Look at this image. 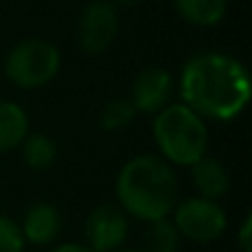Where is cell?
Returning <instances> with one entry per match:
<instances>
[{
	"label": "cell",
	"instance_id": "obj_19",
	"mask_svg": "<svg viewBox=\"0 0 252 252\" xmlns=\"http://www.w3.org/2000/svg\"><path fill=\"white\" fill-rule=\"evenodd\" d=\"M139 0H115V4H122V7H133V4H137Z\"/></svg>",
	"mask_w": 252,
	"mask_h": 252
},
{
	"label": "cell",
	"instance_id": "obj_20",
	"mask_svg": "<svg viewBox=\"0 0 252 252\" xmlns=\"http://www.w3.org/2000/svg\"><path fill=\"white\" fill-rule=\"evenodd\" d=\"M113 252H142V250H137V248H118Z\"/></svg>",
	"mask_w": 252,
	"mask_h": 252
},
{
	"label": "cell",
	"instance_id": "obj_16",
	"mask_svg": "<svg viewBox=\"0 0 252 252\" xmlns=\"http://www.w3.org/2000/svg\"><path fill=\"white\" fill-rule=\"evenodd\" d=\"M25 237L13 219L0 215V252H22Z\"/></svg>",
	"mask_w": 252,
	"mask_h": 252
},
{
	"label": "cell",
	"instance_id": "obj_9",
	"mask_svg": "<svg viewBox=\"0 0 252 252\" xmlns=\"http://www.w3.org/2000/svg\"><path fill=\"white\" fill-rule=\"evenodd\" d=\"M60 213L51 204H35L27 210L25 221H22V237L35 246H47L56 241L60 232Z\"/></svg>",
	"mask_w": 252,
	"mask_h": 252
},
{
	"label": "cell",
	"instance_id": "obj_18",
	"mask_svg": "<svg viewBox=\"0 0 252 252\" xmlns=\"http://www.w3.org/2000/svg\"><path fill=\"white\" fill-rule=\"evenodd\" d=\"M51 252H93V250L87 248V246H80V244H62V246H58V248H53Z\"/></svg>",
	"mask_w": 252,
	"mask_h": 252
},
{
	"label": "cell",
	"instance_id": "obj_3",
	"mask_svg": "<svg viewBox=\"0 0 252 252\" xmlns=\"http://www.w3.org/2000/svg\"><path fill=\"white\" fill-rule=\"evenodd\" d=\"M153 135L161 155L179 166H192L206 157L208 130L199 115L186 104H170L157 113Z\"/></svg>",
	"mask_w": 252,
	"mask_h": 252
},
{
	"label": "cell",
	"instance_id": "obj_8",
	"mask_svg": "<svg viewBox=\"0 0 252 252\" xmlns=\"http://www.w3.org/2000/svg\"><path fill=\"white\" fill-rule=\"evenodd\" d=\"M170 91H173V82L170 75L161 69H144L137 75L133 84V102L135 111L142 113H159L166 104H168Z\"/></svg>",
	"mask_w": 252,
	"mask_h": 252
},
{
	"label": "cell",
	"instance_id": "obj_10",
	"mask_svg": "<svg viewBox=\"0 0 252 252\" xmlns=\"http://www.w3.org/2000/svg\"><path fill=\"white\" fill-rule=\"evenodd\" d=\"M190 168H192L195 188L199 190V195L204 197V199L217 201L219 197H223L228 192L230 179H228L226 168H223L217 159H213V157H201Z\"/></svg>",
	"mask_w": 252,
	"mask_h": 252
},
{
	"label": "cell",
	"instance_id": "obj_12",
	"mask_svg": "<svg viewBox=\"0 0 252 252\" xmlns=\"http://www.w3.org/2000/svg\"><path fill=\"white\" fill-rule=\"evenodd\" d=\"M177 13L184 20L199 27L217 25L226 16V0H173Z\"/></svg>",
	"mask_w": 252,
	"mask_h": 252
},
{
	"label": "cell",
	"instance_id": "obj_17",
	"mask_svg": "<svg viewBox=\"0 0 252 252\" xmlns=\"http://www.w3.org/2000/svg\"><path fill=\"white\" fill-rule=\"evenodd\" d=\"M239 248H241V252H252V217H250V215L244 219V223H241Z\"/></svg>",
	"mask_w": 252,
	"mask_h": 252
},
{
	"label": "cell",
	"instance_id": "obj_4",
	"mask_svg": "<svg viewBox=\"0 0 252 252\" xmlns=\"http://www.w3.org/2000/svg\"><path fill=\"white\" fill-rule=\"evenodd\" d=\"M60 69V53L51 42L25 40L7 58V75L22 89H35L51 82Z\"/></svg>",
	"mask_w": 252,
	"mask_h": 252
},
{
	"label": "cell",
	"instance_id": "obj_1",
	"mask_svg": "<svg viewBox=\"0 0 252 252\" xmlns=\"http://www.w3.org/2000/svg\"><path fill=\"white\" fill-rule=\"evenodd\" d=\"M182 100L199 118L232 120L250 100V78L239 60L223 53H199L182 69Z\"/></svg>",
	"mask_w": 252,
	"mask_h": 252
},
{
	"label": "cell",
	"instance_id": "obj_5",
	"mask_svg": "<svg viewBox=\"0 0 252 252\" xmlns=\"http://www.w3.org/2000/svg\"><path fill=\"white\" fill-rule=\"evenodd\" d=\"M173 226L179 237H186L195 244H210L219 239L226 230V213L217 201L204 197H190L173 208Z\"/></svg>",
	"mask_w": 252,
	"mask_h": 252
},
{
	"label": "cell",
	"instance_id": "obj_2",
	"mask_svg": "<svg viewBox=\"0 0 252 252\" xmlns=\"http://www.w3.org/2000/svg\"><path fill=\"white\" fill-rule=\"evenodd\" d=\"M115 192L122 210L144 221H157L168 217L177 204V177L166 159L139 155L120 170Z\"/></svg>",
	"mask_w": 252,
	"mask_h": 252
},
{
	"label": "cell",
	"instance_id": "obj_7",
	"mask_svg": "<svg viewBox=\"0 0 252 252\" xmlns=\"http://www.w3.org/2000/svg\"><path fill=\"white\" fill-rule=\"evenodd\" d=\"M118 33V11L115 4L95 0L87 4L80 18V44L87 53H102L111 47Z\"/></svg>",
	"mask_w": 252,
	"mask_h": 252
},
{
	"label": "cell",
	"instance_id": "obj_13",
	"mask_svg": "<svg viewBox=\"0 0 252 252\" xmlns=\"http://www.w3.org/2000/svg\"><path fill=\"white\" fill-rule=\"evenodd\" d=\"M144 246L148 252H177L179 248V232L168 219L148 221L144 232Z\"/></svg>",
	"mask_w": 252,
	"mask_h": 252
},
{
	"label": "cell",
	"instance_id": "obj_11",
	"mask_svg": "<svg viewBox=\"0 0 252 252\" xmlns=\"http://www.w3.org/2000/svg\"><path fill=\"white\" fill-rule=\"evenodd\" d=\"M27 137V113L13 102H0V153L20 146Z\"/></svg>",
	"mask_w": 252,
	"mask_h": 252
},
{
	"label": "cell",
	"instance_id": "obj_14",
	"mask_svg": "<svg viewBox=\"0 0 252 252\" xmlns=\"http://www.w3.org/2000/svg\"><path fill=\"white\" fill-rule=\"evenodd\" d=\"M56 144L47 135H31L22 139V157L33 170H47L56 161Z\"/></svg>",
	"mask_w": 252,
	"mask_h": 252
},
{
	"label": "cell",
	"instance_id": "obj_15",
	"mask_svg": "<svg viewBox=\"0 0 252 252\" xmlns=\"http://www.w3.org/2000/svg\"><path fill=\"white\" fill-rule=\"evenodd\" d=\"M135 115H137V111H135L133 102L128 97H118V100H111L104 106L100 115V124L104 130H118L133 122Z\"/></svg>",
	"mask_w": 252,
	"mask_h": 252
},
{
	"label": "cell",
	"instance_id": "obj_6",
	"mask_svg": "<svg viewBox=\"0 0 252 252\" xmlns=\"http://www.w3.org/2000/svg\"><path fill=\"white\" fill-rule=\"evenodd\" d=\"M87 248L93 252H113L124 244L128 235V221L122 208L113 204H102L93 208L84 223Z\"/></svg>",
	"mask_w": 252,
	"mask_h": 252
}]
</instances>
